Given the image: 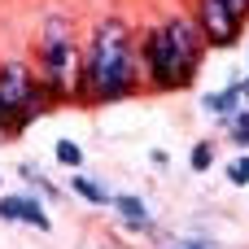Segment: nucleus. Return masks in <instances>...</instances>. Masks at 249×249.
Returning <instances> with one entry per match:
<instances>
[{
	"label": "nucleus",
	"mask_w": 249,
	"mask_h": 249,
	"mask_svg": "<svg viewBox=\"0 0 249 249\" xmlns=\"http://www.w3.org/2000/svg\"><path fill=\"white\" fill-rule=\"evenodd\" d=\"M144 92L140 79V48H136V26L123 13H101L79 53V79L70 88V105H118Z\"/></svg>",
	"instance_id": "obj_1"
},
{
	"label": "nucleus",
	"mask_w": 249,
	"mask_h": 249,
	"mask_svg": "<svg viewBox=\"0 0 249 249\" xmlns=\"http://www.w3.org/2000/svg\"><path fill=\"white\" fill-rule=\"evenodd\" d=\"M136 48H140L144 92H158V96L188 92L201 74L206 53H210L193 13H184V9H162L153 22H144L136 31Z\"/></svg>",
	"instance_id": "obj_2"
},
{
	"label": "nucleus",
	"mask_w": 249,
	"mask_h": 249,
	"mask_svg": "<svg viewBox=\"0 0 249 249\" xmlns=\"http://www.w3.org/2000/svg\"><path fill=\"white\" fill-rule=\"evenodd\" d=\"M79 53H83V39L74 31V18L70 13H48L44 31L35 39V79H39V88L53 105L70 101V88L79 79Z\"/></svg>",
	"instance_id": "obj_3"
},
{
	"label": "nucleus",
	"mask_w": 249,
	"mask_h": 249,
	"mask_svg": "<svg viewBox=\"0 0 249 249\" xmlns=\"http://www.w3.org/2000/svg\"><path fill=\"white\" fill-rule=\"evenodd\" d=\"M0 105H4L9 118H13V136H22L31 123H39V118L53 109V101L44 96V88H39L31 61H22V57L0 61Z\"/></svg>",
	"instance_id": "obj_4"
},
{
	"label": "nucleus",
	"mask_w": 249,
	"mask_h": 249,
	"mask_svg": "<svg viewBox=\"0 0 249 249\" xmlns=\"http://www.w3.org/2000/svg\"><path fill=\"white\" fill-rule=\"evenodd\" d=\"M193 22L206 39V48H236L245 39V22L223 4V0H193Z\"/></svg>",
	"instance_id": "obj_5"
},
{
	"label": "nucleus",
	"mask_w": 249,
	"mask_h": 249,
	"mask_svg": "<svg viewBox=\"0 0 249 249\" xmlns=\"http://www.w3.org/2000/svg\"><path fill=\"white\" fill-rule=\"evenodd\" d=\"M0 223H22L35 232H53V214L48 201L35 193H0Z\"/></svg>",
	"instance_id": "obj_6"
},
{
	"label": "nucleus",
	"mask_w": 249,
	"mask_h": 249,
	"mask_svg": "<svg viewBox=\"0 0 249 249\" xmlns=\"http://www.w3.org/2000/svg\"><path fill=\"white\" fill-rule=\"evenodd\" d=\"M109 210L118 214V223H123L127 232H140V236H153V232H158V219H153L149 201H144V197H136V193H114Z\"/></svg>",
	"instance_id": "obj_7"
},
{
	"label": "nucleus",
	"mask_w": 249,
	"mask_h": 249,
	"mask_svg": "<svg viewBox=\"0 0 249 249\" xmlns=\"http://www.w3.org/2000/svg\"><path fill=\"white\" fill-rule=\"evenodd\" d=\"M241 105H249L245 92H241V79H232L228 88H214V92H206V96H201V109H206L210 118H219V123H228Z\"/></svg>",
	"instance_id": "obj_8"
},
{
	"label": "nucleus",
	"mask_w": 249,
	"mask_h": 249,
	"mask_svg": "<svg viewBox=\"0 0 249 249\" xmlns=\"http://www.w3.org/2000/svg\"><path fill=\"white\" fill-rule=\"evenodd\" d=\"M70 193H74L79 201L96 206V210H105V206L114 201L109 184H105V179H96V175H88V171H70Z\"/></svg>",
	"instance_id": "obj_9"
},
{
	"label": "nucleus",
	"mask_w": 249,
	"mask_h": 249,
	"mask_svg": "<svg viewBox=\"0 0 249 249\" xmlns=\"http://www.w3.org/2000/svg\"><path fill=\"white\" fill-rule=\"evenodd\" d=\"M18 175L26 179V193H35V197H44V201H57V197H61V188H53V184H48V175H44V171H35L31 162H22V166H18Z\"/></svg>",
	"instance_id": "obj_10"
},
{
	"label": "nucleus",
	"mask_w": 249,
	"mask_h": 249,
	"mask_svg": "<svg viewBox=\"0 0 249 249\" xmlns=\"http://www.w3.org/2000/svg\"><path fill=\"white\" fill-rule=\"evenodd\" d=\"M219 127L228 131V140H232L241 153H249V105H241V109H236L228 123H219Z\"/></svg>",
	"instance_id": "obj_11"
},
{
	"label": "nucleus",
	"mask_w": 249,
	"mask_h": 249,
	"mask_svg": "<svg viewBox=\"0 0 249 249\" xmlns=\"http://www.w3.org/2000/svg\"><path fill=\"white\" fill-rule=\"evenodd\" d=\"M214 158H219V153H214V140H197V144L188 149V166H193L197 175H206V171L214 166Z\"/></svg>",
	"instance_id": "obj_12"
},
{
	"label": "nucleus",
	"mask_w": 249,
	"mask_h": 249,
	"mask_svg": "<svg viewBox=\"0 0 249 249\" xmlns=\"http://www.w3.org/2000/svg\"><path fill=\"white\" fill-rule=\"evenodd\" d=\"M53 158L66 166V171H83V149L74 144V140H57V149H53Z\"/></svg>",
	"instance_id": "obj_13"
},
{
	"label": "nucleus",
	"mask_w": 249,
	"mask_h": 249,
	"mask_svg": "<svg viewBox=\"0 0 249 249\" xmlns=\"http://www.w3.org/2000/svg\"><path fill=\"white\" fill-rule=\"evenodd\" d=\"M228 184H236V188H249V153H236V158L228 162Z\"/></svg>",
	"instance_id": "obj_14"
},
{
	"label": "nucleus",
	"mask_w": 249,
	"mask_h": 249,
	"mask_svg": "<svg viewBox=\"0 0 249 249\" xmlns=\"http://www.w3.org/2000/svg\"><path fill=\"white\" fill-rule=\"evenodd\" d=\"M166 249H214L210 241H197V236H184V241H175V245H166Z\"/></svg>",
	"instance_id": "obj_15"
},
{
	"label": "nucleus",
	"mask_w": 249,
	"mask_h": 249,
	"mask_svg": "<svg viewBox=\"0 0 249 249\" xmlns=\"http://www.w3.org/2000/svg\"><path fill=\"white\" fill-rule=\"evenodd\" d=\"M223 4H228V9H232L241 22H249V0H223Z\"/></svg>",
	"instance_id": "obj_16"
},
{
	"label": "nucleus",
	"mask_w": 249,
	"mask_h": 249,
	"mask_svg": "<svg viewBox=\"0 0 249 249\" xmlns=\"http://www.w3.org/2000/svg\"><path fill=\"white\" fill-rule=\"evenodd\" d=\"M0 136H13V118H9L4 105H0Z\"/></svg>",
	"instance_id": "obj_17"
}]
</instances>
